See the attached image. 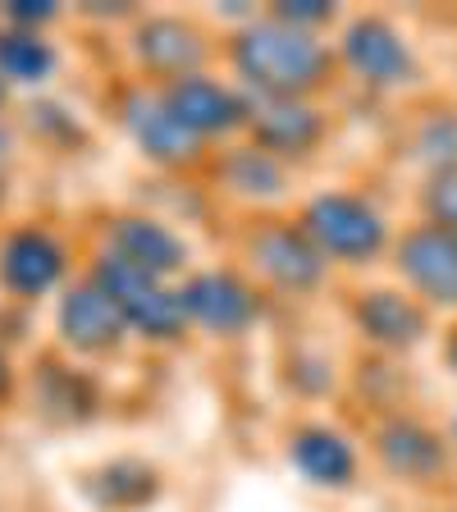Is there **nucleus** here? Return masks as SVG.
<instances>
[{"label":"nucleus","mask_w":457,"mask_h":512,"mask_svg":"<svg viewBox=\"0 0 457 512\" xmlns=\"http://www.w3.org/2000/svg\"><path fill=\"white\" fill-rule=\"evenodd\" d=\"M270 14L284 19V23H293V28H302V32H316L320 23H330L339 10H334L330 0H279Z\"/></svg>","instance_id":"obj_24"},{"label":"nucleus","mask_w":457,"mask_h":512,"mask_svg":"<svg viewBox=\"0 0 457 512\" xmlns=\"http://www.w3.org/2000/svg\"><path fill=\"white\" fill-rule=\"evenodd\" d=\"M288 462L307 485H320V490H348L357 480V448L343 430L325 421H302L288 430Z\"/></svg>","instance_id":"obj_15"},{"label":"nucleus","mask_w":457,"mask_h":512,"mask_svg":"<svg viewBox=\"0 0 457 512\" xmlns=\"http://www.w3.org/2000/svg\"><path fill=\"white\" fill-rule=\"evenodd\" d=\"M14 394V371H10V357L0 352V403Z\"/></svg>","instance_id":"obj_27"},{"label":"nucleus","mask_w":457,"mask_h":512,"mask_svg":"<svg viewBox=\"0 0 457 512\" xmlns=\"http://www.w3.org/2000/svg\"><path fill=\"white\" fill-rule=\"evenodd\" d=\"M37 403H42L46 416H55V421H87V416L96 412V394L92 384L78 380L74 371H64V366L46 362L42 375H37Z\"/></svg>","instance_id":"obj_21"},{"label":"nucleus","mask_w":457,"mask_h":512,"mask_svg":"<svg viewBox=\"0 0 457 512\" xmlns=\"http://www.w3.org/2000/svg\"><path fill=\"white\" fill-rule=\"evenodd\" d=\"M69 270L64 243L42 224H19L0 238V288L19 302L46 298Z\"/></svg>","instance_id":"obj_8"},{"label":"nucleus","mask_w":457,"mask_h":512,"mask_svg":"<svg viewBox=\"0 0 457 512\" xmlns=\"http://www.w3.org/2000/svg\"><path fill=\"white\" fill-rule=\"evenodd\" d=\"M215 179L224 183V192H234L243 202H275L288 192V165L270 156L266 147L243 142V147H229L215 160Z\"/></svg>","instance_id":"obj_17"},{"label":"nucleus","mask_w":457,"mask_h":512,"mask_svg":"<svg viewBox=\"0 0 457 512\" xmlns=\"http://www.w3.org/2000/svg\"><path fill=\"white\" fill-rule=\"evenodd\" d=\"M55 74V46L42 32L28 28H0V78L19 87H42Z\"/></svg>","instance_id":"obj_20"},{"label":"nucleus","mask_w":457,"mask_h":512,"mask_svg":"<svg viewBox=\"0 0 457 512\" xmlns=\"http://www.w3.org/2000/svg\"><path fill=\"white\" fill-rule=\"evenodd\" d=\"M0 14H5V23H10V28L42 32L46 23H51L60 10H55L51 0H10V5H5V10H0Z\"/></svg>","instance_id":"obj_25"},{"label":"nucleus","mask_w":457,"mask_h":512,"mask_svg":"<svg viewBox=\"0 0 457 512\" xmlns=\"http://www.w3.org/2000/svg\"><path fill=\"white\" fill-rule=\"evenodd\" d=\"M115 115H119V124H124V133L133 138V147H138L147 160L165 165V170H179V165L202 160L206 142L174 119V110L165 106V96L160 92L124 87V92L115 96Z\"/></svg>","instance_id":"obj_4"},{"label":"nucleus","mask_w":457,"mask_h":512,"mask_svg":"<svg viewBox=\"0 0 457 512\" xmlns=\"http://www.w3.org/2000/svg\"><path fill=\"white\" fill-rule=\"evenodd\" d=\"M55 330H60L64 348L83 352V357H106L124 343L128 320L119 316V307L92 284V279H78L74 288L60 293V307H55Z\"/></svg>","instance_id":"obj_12"},{"label":"nucleus","mask_w":457,"mask_h":512,"mask_svg":"<svg viewBox=\"0 0 457 512\" xmlns=\"http://www.w3.org/2000/svg\"><path fill=\"white\" fill-rule=\"evenodd\" d=\"M87 279H92V284L101 288L110 302H115L119 316L128 320V330L142 334V339L170 343V339H179V334L188 330L179 288H170L165 279L138 270L133 261H124V256L101 252L92 261V270H87Z\"/></svg>","instance_id":"obj_2"},{"label":"nucleus","mask_w":457,"mask_h":512,"mask_svg":"<svg viewBox=\"0 0 457 512\" xmlns=\"http://www.w3.org/2000/svg\"><path fill=\"white\" fill-rule=\"evenodd\" d=\"M156 490H160L156 471L138 458H115V462H106V467H96L92 476H87V494L110 512L142 508V503L156 499Z\"/></svg>","instance_id":"obj_19"},{"label":"nucleus","mask_w":457,"mask_h":512,"mask_svg":"<svg viewBox=\"0 0 457 512\" xmlns=\"http://www.w3.org/2000/svg\"><path fill=\"white\" fill-rule=\"evenodd\" d=\"M5 160H10V128L0 124V179H5Z\"/></svg>","instance_id":"obj_28"},{"label":"nucleus","mask_w":457,"mask_h":512,"mask_svg":"<svg viewBox=\"0 0 457 512\" xmlns=\"http://www.w3.org/2000/svg\"><path fill=\"white\" fill-rule=\"evenodd\" d=\"M247 96V128H252V142L266 147L270 156L302 160L320 147L325 138V115H320L311 101H293V96Z\"/></svg>","instance_id":"obj_9"},{"label":"nucleus","mask_w":457,"mask_h":512,"mask_svg":"<svg viewBox=\"0 0 457 512\" xmlns=\"http://www.w3.org/2000/svg\"><path fill=\"white\" fill-rule=\"evenodd\" d=\"M339 60L348 64L366 87H403L416 78L412 46L403 42V32L389 28V23L375 19V14L348 23V32H343V42H339Z\"/></svg>","instance_id":"obj_10"},{"label":"nucleus","mask_w":457,"mask_h":512,"mask_svg":"<svg viewBox=\"0 0 457 512\" xmlns=\"http://www.w3.org/2000/svg\"><path fill=\"white\" fill-rule=\"evenodd\" d=\"M426 215L430 224L457 234V174H435L426 188Z\"/></svg>","instance_id":"obj_23"},{"label":"nucleus","mask_w":457,"mask_h":512,"mask_svg":"<svg viewBox=\"0 0 457 512\" xmlns=\"http://www.w3.org/2000/svg\"><path fill=\"white\" fill-rule=\"evenodd\" d=\"M5 96H10V83H5V78H0V110H5Z\"/></svg>","instance_id":"obj_30"},{"label":"nucleus","mask_w":457,"mask_h":512,"mask_svg":"<svg viewBox=\"0 0 457 512\" xmlns=\"http://www.w3.org/2000/svg\"><path fill=\"white\" fill-rule=\"evenodd\" d=\"M106 252L124 256V261H133L138 270H147V275H156V279H174L179 270H188L192 247L183 243V234H174L165 220L128 211L106 224Z\"/></svg>","instance_id":"obj_14"},{"label":"nucleus","mask_w":457,"mask_h":512,"mask_svg":"<svg viewBox=\"0 0 457 512\" xmlns=\"http://www.w3.org/2000/svg\"><path fill=\"white\" fill-rule=\"evenodd\" d=\"M179 302L188 325H202L215 339H238L261 320V298L234 270H197L179 284Z\"/></svg>","instance_id":"obj_6"},{"label":"nucleus","mask_w":457,"mask_h":512,"mask_svg":"<svg viewBox=\"0 0 457 512\" xmlns=\"http://www.w3.org/2000/svg\"><path fill=\"white\" fill-rule=\"evenodd\" d=\"M416 156L435 174H457V115H430L416 128Z\"/></svg>","instance_id":"obj_22"},{"label":"nucleus","mask_w":457,"mask_h":512,"mask_svg":"<svg viewBox=\"0 0 457 512\" xmlns=\"http://www.w3.org/2000/svg\"><path fill=\"white\" fill-rule=\"evenodd\" d=\"M352 320H357V330L371 343H380V348H412V343H421V334H426V311L416 307L412 298L394 293V288L357 293Z\"/></svg>","instance_id":"obj_16"},{"label":"nucleus","mask_w":457,"mask_h":512,"mask_svg":"<svg viewBox=\"0 0 457 512\" xmlns=\"http://www.w3.org/2000/svg\"><path fill=\"white\" fill-rule=\"evenodd\" d=\"M375 453H380V462L394 476L403 480H430L435 471H444V448H439V439L430 435L426 426H416V421H384L380 430H375Z\"/></svg>","instance_id":"obj_18"},{"label":"nucleus","mask_w":457,"mask_h":512,"mask_svg":"<svg viewBox=\"0 0 457 512\" xmlns=\"http://www.w3.org/2000/svg\"><path fill=\"white\" fill-rule=\"evenodd\" d=\"M444 357H448V366L457 371V330H453V339H448V348H444Z\"/></svg>","instance_id":"obj_29"},{"label":"nucleus","mask_w":457,"mask_h":512,"mask_svg":"<svg viewBox=\"0 0 457 512\" xmlns=\"http://www.w3.org/2000/svg\"><path fill=\"white\" fill-rule=\"evenodd\" d=\"M298 224L307 229V238L320 247L325 261H343V266H362V261H375L389 243V229H384L380 211H375L366 197L357 192H316L307 206H302Z\"/></svg>","instance_id":"obj_3"},{"label":"nucleus","mask_w":457,"mask_h":512,"mask_svg":"<svg viewBox=\"0 0 457 512\" xmlns=\"http://www.w3.org/2000/svg\"><path fill=\"white\" fill-rule=\"evenodd\" d=\"M229 60H234L238 78H243V92L293 96V101H307L334 74L330 46L320 42L316 32H302L293 23L275 19V14L247 19L229 37Z\"/></svg>","instance_id":"obj_1"},{"label":"nucleus","mask_w":457,"mask_h":512,"mask_svg":"<svg viewBox=\"0 0 457 512\" xmlns=\"http://www.w3.org/2000/svg\"><path fill=\"white\" fill-rule=\"evenodd\" d=\"M32 133H42V138L64 133V142L83 138V133H78V124H74V115H64L60 106H32Z\"/></svg>","instance_id":"obj_26"},{"label":"nucleus","mask_w":457,"mask_h":512,"mask_svg":"<svg viewBox=\"0 0 457 512\" xmlns=\"http://www.w3.org/2000/svg\"><path fill=\"white\" fill-rule=\"evenodd\" d=\"M160 96H165V106L174 110V119H179L188 133H197L202 142L247 128V96L211 74L179 78V83L160 87Z\"/></svg>","instance_id":"obj_11"},{"label":"nucleus","mask_w":457,"mask_h":512,"mask_svg":"<svg viewBox=\"0 0 457 512\" xmlns=\"http://www.w3.org/2000/svg\"><path fill=\"white\" fill-rule=\"evenodd\" d=\"M243 252L256 275L266 279V284L284 288V293H311V288H320L325 266H330V261L320 256V247L307 238V229H302V224H288V220L256 224L252 234H247Z\"/></svg>","instance_id":"obj_5"},{"label":"nucleus","mask_w":457,"mask_h":512,"mask_svg":"<svg viewBox=\"0 0 457 512\" xmlns=\"http://www.w3.org/2000/svg\"><path fill=\"white\" fill-rule=\"evenodd\" d=\"M394 266L416 293L439 307H457V234L439 224H416L394 247Z\"/></svg>","instance_id":"obj_13"},{"label":"nucleus","mask_w":457,"mask_h":512,"mask_svg":"<svg viewBox=\"0 0 457 512\" xmlns=\"http://www.w3.org/2000/svg\"><path fill=\"white\" fill-rule=\"evenodd\" d=\"M128 46H133L138 69L160 78V87L202 74L206 55H211L206 32L192 19H179V14H151V19H142L138 28H133V42Z\"/></svg>","instance_id":"obj_7"}]
</instances>
